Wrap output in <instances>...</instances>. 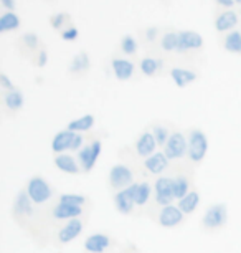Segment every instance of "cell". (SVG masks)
<instances>
[{
    "instance_id": "6da1fadb",
    "label": "cell",
    "mask_w": 241,
    "mask_h": 253,
    "mask_svg": "<svg viewBox=\"0 0 241 253\" xmlns=\"http://www.w3.org/2000/svg\"><path fill=\"white\" fill-rule=\"evenodd\" d=\"M228 222V209L225 204H213L202 217V228L205 232H218Z\"/></svg>"
},
{
    "instance_id": "7a4b0ae2",
    "label": "cell",
    "mask_w": 241,
    "mask_h": 253,
    "mask_svg": "<svg viewBox=\"0 0 241 253\" xmlns=\"http://www.w3.org/2000/svg\"><path fill=\"white\" fill-rule=\"evenodd\" d=\"M188 159H190L193 164H200L203 159L207 157V152H208V139H207L205 132L198 127H193L188 132Z\"/></svg>"
},
{
    "instance_id": "3957f363",
    "label": "cell",
    "mask_w": 241,
    "mask_h": 253,
    "mask_svg": "<svg viewBox=\"0 0 241 253\" xmlns=\"http://www.w3.org/2000/svg\"><path fill=\"white\" fill-rule=\"evenodd\" d=\"M25 190H27L28 197L32 199V202L38 204V205L46 204L53 197V189L50 187L48 180L45 177H41V175H33V177L28 180Z\"/></svg>"
},
{
    "instance_id": "277c9868",
    "label": "cell",
    "mask_w": 241,
    "mask_h": 253,
    "mask_svg": "<svg viewBox=\"0 0 241 253\" xmlns=\"http://www.w3.org/2000/svg\"><path fill=\"white\" fill-rule=\"evenodd\" d=\"M109 187L114 189L116 192L117 190H122V189H127L131 187L134 182V172L131 170L129 166L126 164H114L111 167L109 170Z\"/></svg>"
},
{
    "instance_id": "5b68a950",
    "label": "cell",
    "mask_w": 241,
    "mask_h": 253,
    "mask_svg": "<svg viewBox=\"0 0 241 253\" xmlns=\"http://www.w3.org/2000/svg\"><path fill=\"white\" fill-rule=\"evenodd\" d=\"M188 152V139L182 132H172L167 141V144L164 146V154L169 157V161H178L182 157H185Z\"/></svg>"
},
{
    "instance_id": "8992f818",
    "label": "cell",
    "mask_w": 241,
    "mask_h": 253,
    "mask_svg": "<svg viewBox=\"0 0 241 253\" xmlns=\"http://www.w3.org/2000/svg\"><path fill=\"white\" fill-rule=\"evenodd\" d=\"M155 204L160 205V207H167V205H172L173 197V179L172 177H159L155 180Z\"/></svg>"
},
{
    "instance_id": "52a82bcc",
    "label": "cell",
    "mask_w": 241,
    "mask_h": 253,
    "mask_svg": "<svg viewBox=\"0 0 241 253\" xmlns=\"http://www.w3.org/2000/svg\"><path fill=\"white\" fill-rule=\"evenodd\" d=\"M185 220V213L178 209V205H167V207L160 209L159 213V225L164 228H175L178 225H182V222Z\"/></svg>"
},
{
    "instance_id": "ba28073f",
    "label": "cell",
    "mask_w": 241,
    "mask_h": 253,
    "mask_svg": "<svg viewBox=\"0 0 241 253\" xmlns=\"http://www.w3.org/2000/svg\"><path fill=\"white\" fill-rule=\"evenodd\" d=\"M12 213L15 215V218H18V220L28 218L33 213V202H32V199L28 197L25 189L20 190V192L17 194L15 200H13Z\"/></svg>"
},
{
    "instance_id": "9c48e42d",
    "label": "cell",
    "mask_w": 241,
    "mask_h": 253,
    "mask_svg": "<svg viewBox=\"0 0 241 253\" xmlns=\"http://www.w3.org/2000/svg\"><path fill=\"white\" fill-rule=\"evenodd\" d=\"M111 237L107 233H93L84 240V250L88 253H104L111 248Z\"/></svg>"
},
{
    "instance_id": "30bf717a",
    "label": "cell",
    "mask_w": 241,
    "mask_h": 253,
    "mask_svg": "<svg viewBox=\"0 0 241 253\" xmlns=\"http://www.w3.org/2000/svg\"><path fill=\"white\" fill-rule=\"evenodd\" d=\"M157 146L159 144H157V141H155L152 131H144L136 141V152H137V156H139V157L147 159V157H150L155 152Z\"/></svg>"
},
{
    "instance_id": "8fae6325",
    "label": "cell",
    "mask_w": 241,
    "mask_h": 253,
    "mask_svg": "<svg viewBox=\"0 0 241 253\" xmlns=\"http://www.w3.org/2000/svg\"><path fill=\"white\" fill-rule=\"evenodd\" d=\"M203 46V38L200 33L193 30L178 32V46L177 51H188V50H200Z\"/></svg>"
},
{
    "instance_id": "7c38bea8",
    "label": "cell",
    "mask_w": 241,
    "mask_h": 253,
    "mask_svg": "<svg viewBox=\"0 0 241 253\" xmlns=\"http://www.w3.org/2000/svg\"><path fill=\"white\" fill-rule=\"evenodd\" d=\"M114 207L117 212L122 213V215H131V213L134 212L136 202H134V197H132L131 187L117 190L114 194Z\"/></svg>"
},
{
    "instance_id": "4fadbf2b",
    "label": "cell",
    "mask_w": 241,
    "mask_h": 253,
    "mask_svg": "<svg viewBox=\"0 0 241 253\" xmlns=\"http://www.w3.org/2000/svg\"><path fill=\"white\" fill-rule=\"evenodd\" d=\"M84 228V222L83 218H73V220H68L66 222V225L61 227V230L58 232V242L60 243H69L73 242L74 238L81 235Z\"/></svg>"
},
{
    "instance_id": "5bb4252c",
    "label": "cell",
    "mask_w": 241,
    "mask_h": 253,
    "mask_svg": "<svg viewBox=\"0 0 241 253\" xmlns=\"http://www.w3.org/2000/svg\"><path fill=\"white\" fill-rule=\"evenodd\" d=\"M169 162V157L164 152H154L150 157L144 159V169L152 175H160L167 170Z\"/></svg>"
},
{
    "instance_id": "9a60e30c",
    "label": "cell",
    "mask_w": 241,
    "mask_h": 253,
    "mask_svg": "<svg viewBox=\"0 0 241 253\" xmlns=\"http://www.w3.org/2000/svg\"><path fill=\"white\" fill-rule=\"evenodd\" d=\"M74 134H76V132L68 131V129L56 132L55 137L51 139V151H53L55 154H65L66 151H69L71 149Z\"/></svg>"
},
{
    "instance_id": "2e32d148",
    "label": "cell",
    "mask_w": 241,
    "mask_h": 253,
    "mask_svg": "<svg viewBox=\"0 0 241 253\" xmlns=\"http://www.w3.org/2000/svg\"><path fill=\"white\" fill-rule=\"evenodd\" d=\"M83 209L81 207H69L65 204H56L51 209V217L56 220H73V218H81Z\"/></svg>"
},
{
    "instance_id": "e0dca14e",
    "label": "cell",
    "mask_w": 241,
    "mask_h": 253,
    "mask_svg": "<svg viewBox=\"0 0 241 253\" xmlns=\"http://www.w3.org/2000/svg\"><path fill=\"white\" fill-rule=\"evenodd\" d=\"M55 166L58 167L61 172L71 174V175H76V174L81 172V166H79V162L69 154H56L55 156Z\"/></svg>"
},
{
    "instance_id": "ac0fdd59",
    "label": "cell",
    "mask_w": 241,
    "mask_h": 253,
    "mask_svg": "<svg viewBox=\"0 0 241 253\" xmlns=\"http://www.w3.org/2000/svg\"><path fill=\"white\" fill-rule=\"evenodd\" d=\"M112 71H114L117 80L127 81L132 78V75H134L136 66L132 61L126 60V58H114L112 60Z\"/></svg>"
},
{
    "instance_id": "d6986e66",
    "label": "cell",
    "mask_w": 241,
    "mask_h": 253,
    "mask_svg": "<svg viewBox=\"0 0 241 253\" xmlns=\"http://www.w3.org/2000/svg\"><path fill=\"white\" fill-rule=\"evenodd\" d=\"M132 189V197H134V202L137 207H142L149 202L150 195H152V187L147 180H142V182H136L131 185Z\"/></svg>"
},
{
    "instance_id": "ffe728a7",
    "label": "cell",
    "mask_w": 241,
    "mask_h": 253,
    "mask_svg": "<svg viewBox=\"0 0 241 253\" xmlns=\"http://www.w3.org/2000/svg\"><path fill=\"white\" fill-rule=\"evenodd\" d=\"M170 78L173 80V83H175L178 88H185V86H188V84H192L193 81H197L198 75L192 70L172 68L170 70Z\"/></svg>"
},
{
    "instance_id": "44dd1931",
    "label": "cell",
    "mask_w": 241,
    "mask_h": 253,
    "mask_svg": "<svg viewBox=\"0 0 241 253\" xmlns=\"http://www.w3.org/2000/svg\"><path fill=\"white\" fill-rule=\"evenodd\" d=\"M23 103H25V98H23V94L18 88L3 93V106H5L10 113L20 111L23 108Z\"/></svg>"
},
{
    "instance_id": "7402d4cb",
    "label": "cell",
    "mask_w": 241,
    "mask_h": 253,
    "mask_svg": "<svg viewBox=\"0 0 241 253\" xmlns=\"http://www.w3.org/2000/svg\"><path fill=\"white\" fill-rule=\"evenodd\" d=\"M238 23V15L231 10H226V12H221L215 20V28L218 32H233V28L236 27Z\"/></svg>"
},
{
    "instance_id": "603a6c76",
    "label": "cell",
    "mask_w": 241,
    "mask_h": 253,
    "mask_svg": "<svg viewBox=\"0 0 241 253\" xmlns=\"http://www.w3.org/2000/svg\"><path fill=\"white\" fill-rule=\"evenodd\" d=\"M94 124H96V118H94L93 114H84V116H81V118L73 119V121L66 126V129L81 134V132L91 131L94 127Z\"/></svg>"
},
{
    "instance_id": "cb8c5ba5",
    "label": "cell",
    "mask_w": 241,
    "mask_h": 253,
    "mask_svg": "<svg viewBox=\"0 0 241 253\" xmlns=\"http://www.w3.org/2000/svg\"><path fill=\"white\" fill-rule=\"evenodd\" d=\"M177 205L185 215H190V213H193L198 209V205H200V192L198 190H190L185 197L178 200Z\"/></svg>"
},
{
    "instance_id": "d4e9b609",
    "label": "cell",
    "mask_w": 241,
    "mask_h": 253,
    "mask_svg": "<svg viewBox=\"0 0 241 253\" xmlns=\"http://www.w3.org/2000/svg\"><path fill=\"white\" fill-rule=\"evenodd\" d=\"M89 65H91V60H89L88 53L86 51H79L69 63V71L76 75H83L89 70Z\"/></svg>"
},
{
    "instance_id": "484cf974",
    "label": "cell",
    "mask_w": 241,
    "mask_h": 253,
    "mask_svg": "<svg viewBox=\"0 0 241 253\" xmlns=\"http://www.w3.org/2000/svg\"><path fill=\"white\" fill-rule=\"evenodd\" d=\"M18 27H20V18L15 12H5L0 17V32L2 33L17 30Z\"/></svg>"
},
{
    "instance_id": "4316f807",
    "label": "cell",
    "mask_w": 241,
    "mask_h": 253,
    "mask_svg": "<svg viewBox=\"0 0 241 253\" xmlns=\"http://www.w3.org/2000/svg\"><path fill=\"white\" fill-rule=\"evenodd\" d=\"M190 192V180L185 175H178L173 179V197L178 202L180 199H183L185 195Z\"/></svg>"
},
{
    "instance_id": "83f0119b",
    "label": "cell",
    "mask_w": 241,
    "mask_h": 253,
    "mask_svg": "<svg viewBox=\"0 0 241 253\" xmlns=\"http://www.w3.org/2000/svg\"><path fill=\"white\" fill-rule=\"evenodd\" d=\"M58 204L84 209V205L88 204V199H86V195H81V194H63V195H60Z\"/></svg>"
},
{
    "instance_id": "f1b7e54d",
    "label": "cell",
    "mask_w": 241,
    "mask_h": 253,
    "mask_svg": "<svg viewBox=\"0 0 241 253\" xmlns=\"http://www.w3.org/2000/svg\"><path fill=\"white\" fill-rule=\"evenodd\" d=\"M225 50L230 53H241V32H230L225 37Z\"/></svg>"
},
{
    "instance_id": "f546056e",
    "label": "cell",
    "mask_w": 241,
    "mask_h": 253,
    "mask_svg": "<svg viewBox=\"0 0 241 253\" xmlns=\"http://www.w3.org/2000/svg\"><path fill=\"white\" fill-rule=\"evenodd\" d=\"M160 66H162V61L157 58H152V56H147V58H144L140 61V71H142L145 76H154L160 70Z\"/></svg>"
},
{
    "instance_id": "4dcf8cb0",
    "label": "cell",
    "mask_w": 241,
    "mask_h": 253,
    "mask_svg": "<svg viewBox=\"0 0 241 253\" xmlns=\"http://www.w3.org/2000/svg\"><path fill=\"white\" fill-rule=\"evenodd\" d=\"M160 46H162L164 51H177V46H178V33H165L160 40Z\"/></svg>"
},
{
    "instance_id": "1f68e13d",
    "label": "cell",
    "mask_w": 241,
    "mask_h": 253,
    "mask_svg": "<svg viewBox=\"0 0 241 253\" xmlns=\"http://www.w3.org/2000/svg\"><path fill=\"white\" fill-rule=\"evenodd\" d=\"M152 134L155 137V141H157L159 146H165L170 137V132L165 126H162V124H154L152 127Z\"/></svg>"
},
{
    "instance_id": "d6a6232c",
    "label": "cell",
    "mask_w": 241,
    "mask_h": 253,
    "mask_svg": "<svg viewBox=\"0 0 241 253\" xmlns=\"http://www.w3.org/2000/svg\"><path fill=\"white\" fill-rule=\"evenodd\" d=\"M121 50L124 51L126 55H134L137 51V42L134 37L131 35H126L124 38H122L121 42Z\"/></svg>"
},
{
    "instance_id": "836d02e7",
    "label": "cell",
    "mask_w": 241,
    "mask_h": 253,
    "mask_svg": "<svg viewBox=\"0 0 241 253\" xmlns=\"http://www.w3.org/2000/svg\"><path fill=\"white\" fill-rule=\"evenodd\" d=\"M101 151H103V142L99 141V139H94L91 142V161H89V170H91L93 167L96 166L99 156H101Z\"/></svg>"
},
{
    "instance_id": "e575fe53",
    "label": "cell",
    "mask_w": 241,
    "mask_h": 253,
    "mask_svg": "<svg viewBox=\"0 0 241 253\" xmlns=\"http://www.w3.org/2000/svg\"><path fill=\"white\" fill-rule=\"evenodd\" d=\"M66 20H68V15H66V13H55V15L50 18V25H51V28H55V30H60V28L66 23Z\"/></svg>"
},
{
    "instance_id": "d590c367",
    "label": "cell",
    "mask_w": 241,
    "mask_h": 253,
    "mask_svg": "<svg viewBox=\"0 0 241 253\" xmlns=\"http://www.w3.org/2000/svg\"><path fill=\"white\" fill-rule=\"evenodd\" d=\"M22 40H23V43H25L30 50H35L36 46H38V37H36L33 32L25 33V35L22 37Z\"/></svg>"
},
{
    "instance_id": "8d00e7d4",
    "label": "cell",
    "mask_w": 241,
    "mask_h": 253,
    "mask_svg": "<svg viewBox=\"0 0 241 253\" xmlns=\"http://www.w3.org/2000/svg\"><path fill=\"white\" fill-rule=\"evenodd\" d=\"M76 37H78V28H74V27L66 28V30L61 33V38H63V40H66V42L76 40Z\"/></svg>"
},
{
    "instance_id": "74e56055",
    "label": "cell",
    "mask_w": 241,
    "mask_h": 253,
    "mask_svg": "<svg viewBox=\"0 0 241 253\" xmlns=\"http://www.w3.org/2000/svg\"><path fill=\"white\" fill-rule=\"evenodd\" d=\"M0 86H2V89H5V91H12V89H17L15 86H13V83L10 81V78H8L5 73L0 75Z\"/></svg>"
},
{
    "instance_id": "f35d334b",
    "label": "cell",
    "mask_w": 241,
    "mask_h": 253,
    "mask_svg": "<svg viewBox=\"0 0 241 253\" xmlns=\"http://www.w3.org/2000/svg\"><path fill=\"white\" fill-rule=\"evenodd\" d=\"M83 142H84L83 136L76 132V134H74V137H73V144H71V149H69V151H79L83 147Z\"/></svg>"
},
{
    "instance_id": "ab89813d",
    "label": "cell",
    "mask_w": 241,
    "mask_h": 253,
    "mask_svg": "<svg viewBox=\"0 0 241 253\" xmlns=\"http://www.w3.org/2000/svg\"><path fill=\"white\" fill-rule=\"evenodd\" d=\"M46 63H48V53H46V50H40L38 58H36V65L45 66Z\"/></svg>"
},
{
    "instance_id": "60d3db41",
    "label": "cell",
    "mask_w": 241,
    "mask_h": 253,
    "mask_svg": "<svg viewBox=\"0 0 241 253\" xmlns=\"http://www.w3.org/2000/svg\"><path fill=\"white\" fill-rule=\"evenodd\" d=\"M159 35V30L157 28H147V30H145V37H147V40L149 42H154L155 40V37Z\"/></svg>"
},
{
    "instance_id": "b9f144b4",
    "label": "cell",
    "mask_w": 241,
    "mask_h": 253,
    "mask_svg": "<svg viewBox=\"0 0 241 253\" xmlns=\"http://www.w3.org/2000/svg\"><path fill=\"white\" fill-rule=\"evenodd\" d=\"M2 2V7L7 8V10H15V0H0Z\"/></svg>"
},
{
    "instance_id": "7bdbcfd3",
    "label": "cell",
    "mask_w": 241,
    "mask_h": 253,
    "mask_svg": "<svg viewBox=\"0 0 241 253\" xmlns=\"http://www.w3.org/2000/svg\"><path fill=\"white\" fill-rule=\"evenodd\" d=\"M216 3H218V5H221V7L230 8V7L235 5V0H216Z\"/></svg>"
},
{
    "instance_id": "ee69618b",
    "label": "cell",
    "mask_w": 241,
    "mask_h": 253,
    "mask_svg": "<svg viewBox=\"0 0 241 253\" xmlns=\"http://www.w3.org/2000/svg\"><path fill=\"white\" fill-rule=\"evenodd\" d=\"M235 3H238V5H241V0H235Z\"/></svg>"
}]
</instances>
